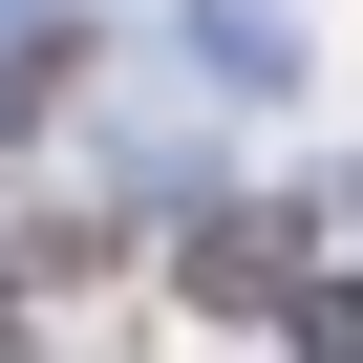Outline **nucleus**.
<instances>
[{
	"label": "nucleus",
	"mask_w": 363,
	"mask_h": 363,
	"mask_svg": "<svg viewBox=\"0 0 363 363\" xmlns=\"http://www.w3.org/2000/svg\"><path fill=\"white\" fill-rule=\"evenodd\" d=\"M299 342H320V363H363V278H320V299H299Z\"/></svg>",
	"instance_id": "obj_2"
},
{
	"label": "nucleus",
	"mask_w": 363,
	"mask_h": 363,
	"mask_svg": "<svg viewBox=\"0 0 363 363\" xmlns=\"http://www.w3.org/2000/svg\"><path fill=\"white\" fill-rule=\"evenodd\" d=\"M193 299H214V320H257V299H278V214H235V235H193Z\"/></svg>",
	"instance_id": "obj_1"
}]
</instances>
